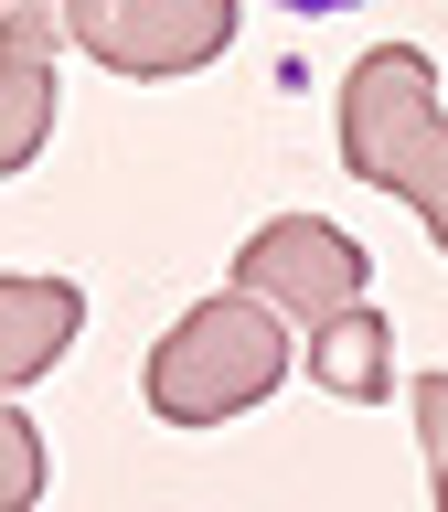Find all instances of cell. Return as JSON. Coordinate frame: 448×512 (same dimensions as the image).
Listing matches in <instances>:
<instances>
[{"instance_id": "obj_3", "label": "cell", "mask_w": 448, "mask_h": 512, "mask_svg": "<svg viewBox=\"0 0 448 512\" xmlns=\"http://www.w3.org/2000/svg\"><path fill=\"white\" fill-rule=\"evenodd\" d=\"M363 278H374V256L352 246L342 224H320V214H278V224H256L246 246H235V288L267 299L299 342H320V331L352 320V310H374Z\"/></svg>"}, {"instance_id": "obj_10", "label": "cell", "mask_w": 448, "mask_h": 512, "mask_svg": "<svg viewBox=\"0 0 448 512\" xmlns=\"http://www.w3.org/2000/svg\"><path fill=\"white\" fill-rule=\"evenodd\" d=\"M278 11H310V22H320V11H352V0H278Z\"/></svg>"}, {"instance_id": "obj_9", "label": "cell", "mask_w": 448, "mask_h": 512, "mask_svg": "<svg viewBox=\"0 0 448 512\" xmlns=\"http://www.w3.org/2000/svg\"><path fill=\"white\" fill-rule=\"evenodd\" d=\"M416 438H427V480L448 512V374H416Z\"/></svg>"}, {"instance_id": "obj_2", "label": "cell", "mask_w": 448, "mask_h": 512, "mask_svg": "<svg viewBox=\"0 0 448 512\" xmlns=\"http://www.w3.org/2000/svg\"><path fill=\"white\" fill-rule=\"evenodd\" d=\"M288 331L267 299H246V288H224V299H192L171 331L150 342V416L160 427H224V416H246L278 395L288 374Z\"/></svg>"}, {"instance_id": "obj_4", "label": "cell", "mask_w": 448, "mask_h": 512, "mask_svg": "<svg viewBox=\"0 0 448 512\" xmlns=\"http://www.w3.org/2000/svg\"><path fill=\"white\" fill-rule=\"evenodd\" d=\"M64 43L96 54L107 75L171 86L235 43V0H64Z\"/></svg>"}, {"instance_id": "obj_11", "label": "cell", "mask_w": 448, "mask_h": 512, "mask_svg": "<svg viewBox=\"0 0 448 512\" xmlns=\"http://www.w3.org/2000/svg\"><path fill=\"white\" fill-rule=\"evenodd\" d=\"M0 11H11V0H0Z\"/></svg>"}, {"instance_id": "obj_1", "label": "cell", "mask_w": 448, "mask_h": 512, "mask_svg": "<svg viewBox=\"0 0 448 512\" xmlns=\"http://www.w3.org/2000/svg\"><path fill=\"white\" fill-rule=\"evenodd\" d=\"M342 160H352V182L416 203V224L448 256V107L416 43H384L342 75Z\"/></svg>"}, {"instance_id": "obj_6", "label": "cell", "mask_w": 448, "mask_h": 512, "mask_svg": "<svg viewBox=\"0 0 448 512\" xmlns=\"http://www.w3.org/2000/svg\"><path fill=\"white\" fill-rule=\"evenodd\" d=\"M86 331L75 278H0V395H22L64 363V342Z\"/></svg>"}, {"instance_id": "obj_5", "label": "cell", "mask_w": 448, "mask_h": 512, "mask_svg": "<svg viewBox=\"0 0 448 512\" xmlns=\"http://www.w3.org/2000/svg\"><path fill=\"white\" fill-rule=\"evenodd\" d=\"M54 54H64V0H11L0 11V182L32 171L54 139Z\"/></svg>"}, {"instance_id": "obj_8", "label": "cell", "mask_w": 448, "mask_h": 512, "mask_svg": "<svg viewBox=\"0 0 448 512\" xmlns=\"http://www.w3.org/2000/svg\"><path fill=\"white\" fill-rule=\"evenodd\" d=\"M43 502V438H32V416L0 406V512H32Z\"/></svg>"}, {"instance_id": "obj_7", "label": "cell", "mask_w": 448, "mask_h": 512, "mask_svg": "<svg viewBox=\"0 0 448 512\" xmlns=\"http://www.w3.org/2000/svg\"><path fill=\"white\" fill-rule=\"evenodd\" d=\"M384 342H395V331H384L374 310H352V320H331V331H320L299 363H310L320 395H342V406H374L384 384H395V352H384Z\"/></svg>"}]
</instances>
